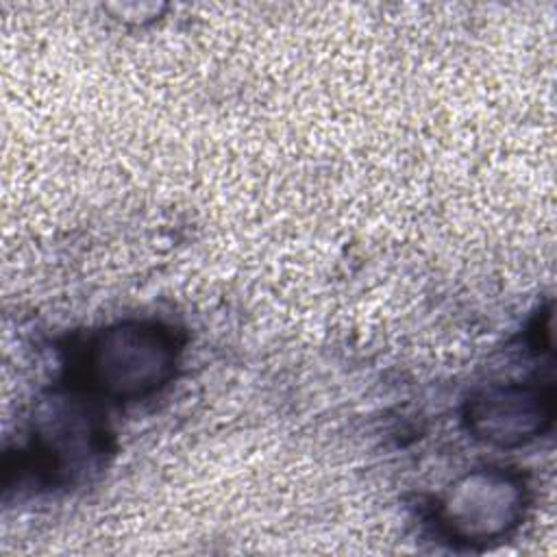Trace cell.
I'll list each match as a JSON object with an SVG mask.
<instances>
[{
	"mask_svg": "<svg viewBox=\"0 0 557 557\" xmlns=\"http://www.w3.org/2000/svg\"><path fill=\"white\" fill-rule=\"evenodd\" d=\"M178 342L161 322H115L87 342L83 357L91 392L109 400H139L159 392L174 376Z\"/></svg>",
	"mask_w": 557,
	"mask_h": 557,
	"instance_id": "obj_1",
	"label": "cell"
},
{
	"mask_svg": "<svg viewBox=\"0 0 557 557\" xmlns=\"http://www.w3.org/2000/svg\"><path fill=\"white\" fill-rule=\"evenodd\" d=\"M527 485L505 468H476L459 476L437 505L440 529L459 544L487 546L507 537L524 518Z\"/></svg>",
	"mask_w": 557,
	"mask_h": 557,
	"instance_id": "obj_2",
	"label": "cell"
},
{
	"mask_svg": "<svg viewBox=\"0 0 557 557\" xmlns=\"http://www.w3.org/2000/svg\"><path fill=\"white\" fill-rule=\"evenodd\" d=\"M553 420V385H487L474 392L463 409V422L470 435L496 448L524 446L546 433Z\"/></svg>",
	"mask_w": 557,
	"mask_h": 557,
	"instance_id": "obj_3",
	"label": "cell"
}]
</instances>
